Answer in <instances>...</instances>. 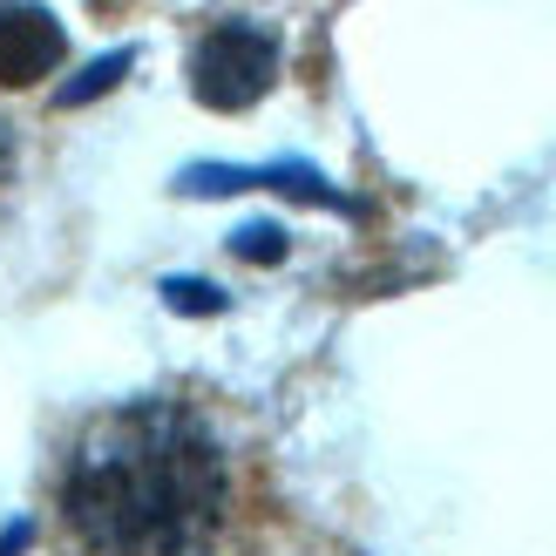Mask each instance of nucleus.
I'll return each instance as SVG.
<instances>
[{
    "mask_svg": "<svg viewBox=\"0 0 556 556\" xmlns=\"http://www.w3.org/2000/svg\"><path fill=\"white\" fill-rule=\"evenodd\" d=\"M54 509L75 556H225L238 536V455L190 401H116L75 434Z\"/></svg>",
    "mask_w": 556,
    "mask_h": 556,
    "instance_id": "1",
    "label": "nucleus"
},
{
    "mask_svg": "<svg viewBox=\"0 0 556 556\" xmlns=\"http://www.w3.org/2000/svg\"><path fill=\"white\" fill-rule=\"evenodd\" d=\"M278 75V41L252 21H217L190 54V89L204 109H252Z\"/></svg>",
    "mask_w": 556,
    "mask_h": 556,
    "instance_id": "2",
    "label": "nucleus"
},
{
    "mask_svg": "<svg viewBox=\"0 0 556 556\" xmlns=\"http://www.w3.org/2000/svg\"><path fill=\"white\" fill-rule=\"evenodd\" d=\"M68 35L48 8H27V0H0V81L21 89V81H41L62 68Z\"/></svg>",
    "mask_w": 556,
    "mask_h": 556,
    "instance_id": "3",
    "label": "nucleus"
},
{
    "mask_svg": "<svg viewBox=\"0 0 556 556\" xmlns=\"http://www.w3.org/2000/svg\"><path fill=\"white\" fill-rule=\"evenodd\" d=\"M136 62V54L129 48H116V54H102V62H89V68H81L75 81H62V96H54V102H62V109H75V102H89V96H102V89H116V75Z\"/></svg>",
    "mask_w": 556,
    "mask_h": 556,
    "instance_id": "4",
    "label": "nucleus"
},
{
    "mask_svg": "<svg viewBox=\"0 0 556 556\" xmlns=\"http://www.w3.org/2000/svg\"><path fill=\"white\" fill-rule=\"evenodd\" d=\"M238 258H286V231L278 225H244L238 231Z\"/></svg>",
    "mask_w": 556,
    "mask_h": 556,
    "instance_id": "5",
    "label": "nucleus"
},
{
    "mask_svg": "<svg viewBox=\"0 0 556 556\" xmlns=\"http://www.w3.org/2000/svg\"><path fill=\"white\" fill-rule=\"evenodd\" d=\"M170 305H184V313H217L225 299H217L211 286H190V278H170Z\"/></svg>",
    "mask_w": 556,
    "mask_h": 556,
    "instance_id": "6",
    "label": "nucleus"
}]
</instances>
